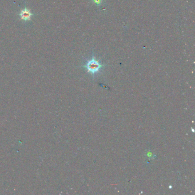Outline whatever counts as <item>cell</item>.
<instances>
[{
	"instance_id": "1",
	"label": "cell",
	"mask_w": 195,
	"mask_h": 195,
	"mask_svg": "<svg viewBox=\"0 0 195 195\" xmlns=\"http://www.w3.org/2000/svg\"><path fill=\"white\" fill-rule=\"evenodd\" d=\"M104 66V65L101 64L99 61L96 59L95 57L93 56L92 58L87 61L84 67L87 69L88 72L91 73L92 75H95Z\"/></svg>"
},
{
	"instance_id": "2",
	"label": "cell",
	"mask_w": 195,
	"mask_h": 195,
	"mask_svg": "<svg viewBox=\"0 0 195 195\" xmlns=\"http://www.w3.org/2000/svg\"><path fill=\"white\" fill-rule=\"evenodd\" d=\"M32 15V13H31L30 10H29L26 8L22 9L20 13V16L21 19L22 20L25 21L30 20Z\"/></svg>"
},
{
	"instance_id": "3",
	"label": "cell",
	"mask_w": 195,
	"mask_h": 195,
	"mask_svg": "<svg viewBox=\"0 0 195 195\" xmlns=\"http://www.w3.org/2000/svg\"><path fill=\"white\" fill-rule=\"evenodd\" d=\"M93 2L98 5H100L102 2V0H93Z\"/></svg>"
}]
</instances>
